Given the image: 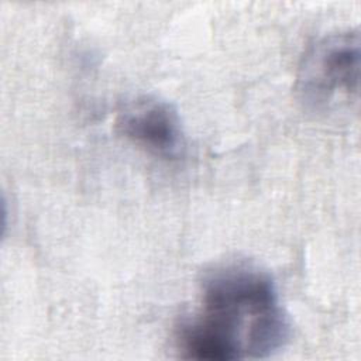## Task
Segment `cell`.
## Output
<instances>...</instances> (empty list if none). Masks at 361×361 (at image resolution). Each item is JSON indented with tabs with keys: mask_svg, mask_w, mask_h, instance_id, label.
<instances>
[{
	"mask_svg": "<svg viewBox=\"0 0 361 361\" xmlns=\"http://www.w3.org/2000/svg\"><path fill=\"white\" fill-rule=\"evenodd\" d=\"M290 331L271 274L228 261L203 274L200 310L179 324L176 341L186 358H267L288 344Z\"/></svg>",
	"mask_w": 361,
	"mask_h": 361,
	"instance_id": "obj_1",
	"label": "cell"
},
{
	"mask_svg": "<svg viewBox=\"0 0 361 361\" xmlns=\"http://www.w3.org/2000/svg\"><path fill=\"white\" fill-rule=\"evenodd\" d=\"M360 34L344 31L316 41L298 72L299 99L313 110H329L358 97Z\"/></svg>",
	"mask_w": 361,
	"mask_h": 361,
	"instance_id": "obj_2",
	"label": "cell"
},
{
	"mask_svg": "<svg viewBox=\"0 0 361 361\" xmlns=\"http://www.w3.org/2000/svg\"><path fill=\"white\" fill-rule=\"evenodd\" d=\"M117 128L128 141L162 159H176L185 148L178 111L157 96L142 94L127 102L117 116Z\"/></svg>",
	"mask_w": 361,
	"mask_h": 361,
	"instance_id": "obj_3",
	"label": "cell"
}]
</instances>
